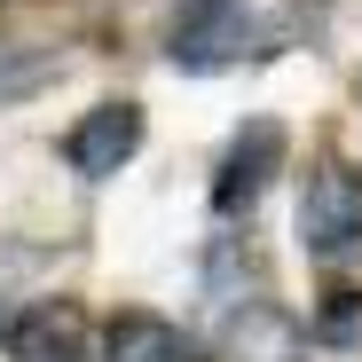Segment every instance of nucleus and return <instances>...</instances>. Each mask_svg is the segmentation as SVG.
I'll list each match as a JSON object with an SVG mask.
<instances>
[{
    "instance_id": "f257e3e1",
    "label": "nucleus",
    "mask_w": 362,
    "mask_h": 362,
    "mask_svg": "<svg viewBox=\"0 0 362 362\" xmlns=\"http://www.w3.org/2000/svg\"><path fill=\"white\" fill-rule=\"evenodd\" d=\"M165 47H173L181 71H228L236 55L260 47V16H252V0H189L173 16Z\"/></svg>"
},
{
    "instance_id": "f03ea898",
    "label": "nucleus",
    "mask_w": 362,
    "mask_h": 362,
    "mask_svg": "<svg viewBox=\"0 0 362 362\" xmlns=\"http://www.w3.org/2000/svg\"><path fill=\"white\" fill-rule=\"evenodd\" d=\"M362 236V173L346 158H323L299 189V245L308 252H346Z\"/></svg>"
},
{
    "instance_id": "6e6552de",
    "label": "nucleus",
    "mask_w": 362,
    "mask_h": 362,
    "mask_svg": "<svg viewBox=\"0 0 362 362\" xmlns=\"http://www.w3.org/2000/svg\"><path fill=\"white\" fill-rule=\"evenodd\" d=\"M0 308H8V284H0Z\"/></svg>"
},
{
    "instance_id": "423d86ee",
    "label": "nucleus",
    "mask_w": 362,
    "mask_h": 362,
    "mask_svg": "<svg viewBox=\"0 0 362 362\" xmlns=\"http://www.w3.org/2000/svg\"><path fill=\"white\" fill-rule=\"evenodd\" d=\"M71 346H79V308H71V299H47V308H32V315L8 323V354L16 362H55Z\"/></svg>"
},
{
    "instance_id": "39448f33",
    "label": "nucleus",
    "mask_w": 362,
    "mask_h": 362,
    "mask_svg": "<svg viewBox=\"0 0 362 362\" xmlns=\"http://www.w3.org/2000/svg\"><path fill=\"white\" fill-rule=\"evenodd\" d=\"M103 354L110 362H181V331L150 308H127V315L103 323Z\"/></svg>"
},
{
    "instance_id": "7ed1b4c3",
    "label": "nucleus",
    "mask_w": 362,
    "mask_h": 362,
    "mask_svg": "<svg viewBox=\"0 0 362 362\" xmlns=\"http://www.w3.org/2000/svg\"><path fill=\"white\" fill-rule=\"evenodd\" d=\"M276 165H284V127H276V118L236 127V142H228V158H221V173H213V205H221V213H252L260 189L276 181Z\"/></svg>"
},
{
    "instance_id": "20e7f679",
    "label": "nucleus",
    "mask_w": 362,
    "mask_h": 362,
    "mask_svg": "<svg viewBox=\"0 0 362 362\" xmlns=\"http://www.w3.org/2000/svg\"><path fill=\"white\" fill-rule=\"evenodd\" d=\"M134 150H142V103H95L79 127L64 134V158H71V173H87V181L118 173Z\"/></svg>"
},
{
    "instance_id": "0eeeda50",
    "label": "nucleus",
    "mask_w": 362,
    "mask_h": 362,
    "mask_svg": "<svg viewBox=\"0 0 362 362\" xmlns=\"http://www.w3.org/2000/svg\"><path fill=\"white\" fill-rule=\"evenodd\" d=\"M331 346H354V331H362V299H331L323 308V323H315Z\"/></svg>"
}]
</instances>
